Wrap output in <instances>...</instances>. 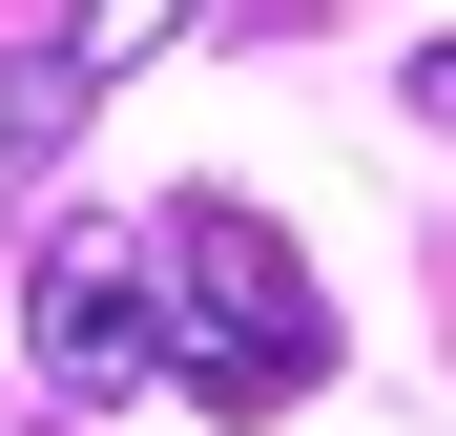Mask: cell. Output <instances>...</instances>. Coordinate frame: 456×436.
<instances>
[{"mask_svg": "<svg viewBox=\"0 0 456 436\" xmlns=\"http://www.w3.org/2000/svg\"><path fill=\"white\" fill-rule=\"evenodd\" d=\"M145 291H167V374H187L208 415H290V395H332V291H312V250H290L270 208L187 187L167 229H145Z\"/></svg>", "mask_w": 456, "mask_h": 436, "instance_id": "6da1fadb", "label": "cell"}, {"mask_svg": "<svg viewBox=\"0 0 456 436\" xmlns=\"http://www.w3.org/2000/svg\"><path fill=\"white\" fill-rule=\"evenodd\" d=\"M21 353H42V395H62V415L145 395V374H167V291H145V250L42 229V270H21Z\"/></svg>", "mask_w": 456, "mask_h": 436, "instance_id": "7a4b0ae2", "label": "cell"}, {"mask_svg": "<svg viewBox=\"0 0 456 436\" xmlns=\"http://www.w3.org/2000/svg\"><path fill=\"white\" fill-rule=\"evenodd\" d=\"M84 104H104V84H84L62 42H21V62H0V208H21V187L62 167V145H84Z\"/></svg>", "mask_w": 456, "mask_h": 436, "instance_id": "3957f363", "label": "cell"}, {"mask_svg": "<svg viewBox=\"0 0 456 436\" xmlns=\"http://www.w3.org/2000/svg\"><path fill=\"white\" fill-rule=\"evenodd\" d=\"M167 42H187V0H84V21H62L84 84H125V62H167Z\"/></svg>", "mask_w": 456, "mask_h": 436, "instance_id": "277c9868", "label": "cell"}]
</instances>
